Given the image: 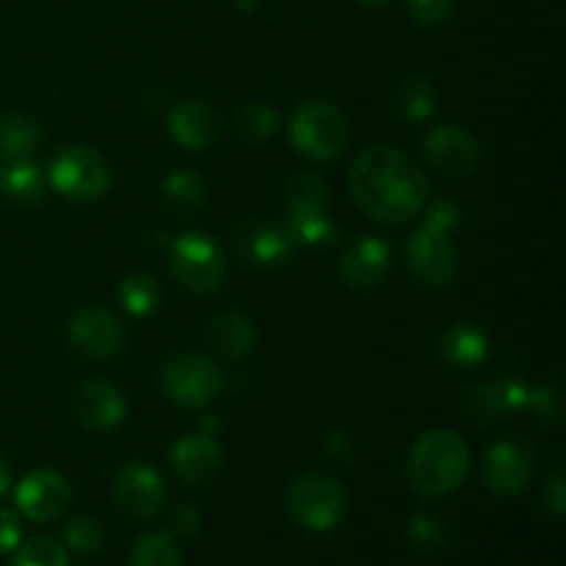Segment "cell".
<instances>
[{"label": "cell", "mask_w": 566, "mask_h": 566, "mask_svg": "<svg viewBox=\"0 0 566 566\" xmlns=\"http://www.w3.org/2000/svg\"><path fill=\"white\" fill-rule=\"evenodd\" d=\"M224 453L216 437L210 434H188L177 440L169 451L171 473L182 481V484H208L216 473H219Z\"/></svg>", "instance_id": "obj_17"}, {"label": "cell", "mask_w": 566, "mask_h": 566, "mask_svg": "<svg viewBox=\"0 0 566 566\" xmlns=\"http://www.w3.org/2000/svg\"><path fill=\"white\" fill-rule=\"evenodd\" d=\"M11 566H70V556L53 536H33L25 545H17Z\"/></svg>", "instance_id": "obj_32"}, {"label": "cell", "mask_w": 566, "mask_h": 566, "mask_svg": "<svg viewBox=\"0 0 566 566\" xmlns=\"http://www.w3.org/2000/svg\"><path fill=\"white\" fill-rule=\"evenodd\" d=\"M254 340V326L247 315L241 313H221L210 321L208 326V346L224 363H241L252 354Z\"/></svg>", "instance_id": "obj_19"}, {"label": "cell", "mask_w": 566, "mask_h": 566, "mask_svg": "<svg viewBox=\"0 0 566 566\" xmlns=\"http://www.w3.org/2000/svg\"><path fill=\"white\" fill-rule=\"evenodd\" d=\"M407 260L412 274L426 287H446L459 269V254L451 241V232L426 224V221L409 235Z\"/></svg>", "instance_id": "obj_9"}, {"label": "cell", "mask_w": 566, "mask_h": 566, "mask_svg": "<svg viewBox=\"0 0 566 566\" xmlns=\"http://www.w3.org/2000/svg\"><path fill=\"white\" fill-rule=\"evenodd\" d=\"M17 509L33 523H53L70 509L72 490L70 481L55 470H31L25 479L17 484L14 492Z\"/></svg>", "instance_id": "obj_11"}, {"label": "cell", "mask_w": 566, "mask_h": 566, "mask_svg": "<svg viewBox=\"0 0 566 566\" xmlns=\"http://www.w3.org/2000/svg\"><path fill=\"white\" fill-rule=\"evenodd\" d=\"M280 127V111L265 103H249L238 111V130L247 142H269Z\"/></svg>", "instance_id": "obj_31"}, {"label": "cell", "mask_w": 566, "mask_h": 566, "mask_svg": "<svg viewBox=\"0 0 566 566\" xmlns=\"http://www.w3.org/2000/svg\"><path fill=\"white\" fill-rule=\"evenodd\" d=\"M114 501L130 520H153L164 509V481L149 464L127 462L114 479Z\"/></svg>", "instance_id": "obj_12"}, {"label": "cell", "mask_w": 566, "mask_h": 566, "mask_svg": "<svg viewBox=\"0 0 566 566\" xmlns=\"http://www.w3.org/2000/svg\"><path fill=\"white\" fill-rule=\"evenodd\" d=\"M160 197H164V208L169 213L188 219V216H197L205 208V182L197 171L177 169L164 180Z\"/></svg>", "instance_id": "obj_21"}, {"label": "cell", "mask_w": 566, "mask_h": 566, "mask_svg": "<svg viewBox=\"0 0 566 566\" xmlns=\"http://www.w3.org/2000/svg\"><path fill=\"white\" fill-rule=\"evenodd\" d=\"M409 539L423 553H440L448 545V523L431 509H420L409 520Z\"/></svg>", "instance_id": "obj_30"}, {"label": "cell", "mask_w": 566, "mask_h": 566, "mask_svg": "<svg viewBox=\"0 0 566 566\" xmlns=\"http://www.w3.org/2000/svg\"><path fill=\"white\" fill-rule=\"evenodd\" d=\"M119 304L136 318L155 313L160 304V285L155 282V276L144 274V271L125 276L119 285Z\"/></svg>", "instance_id": "obj_27"}, {"label": "cell", "mask_w": 566, "mask_h": 566, "mask_svg": "<svg viewBox=\"0 0 566 566\" xmlns=\"http://www.w3.org/2000/svg\"><path fill=\"white\" fill-rule=\"evenodd\" d=\"M470 470L468 442L451 429H431L409 453V484L423 497H446L462 486Z\"/></svg>", "instance_id": "obj_2"}, {"label": "cell", "mask_w": 566, "mask_h": 566, "mask_svg": "<svg viewBox=\"0 0 566 566\" xmlns=\"http://www.w3.org/2000/svg\"><path fill=\"white\" fill-rule=\"evenodd\" d=\"M169 130L186 149H208L221 138V116L202 99H182L169 111Z\"/></svg>", "instance_id": "obj_18"}, {"label": "cell", "mask_w": 566, "mask_h": 566, "mask_svg": "<svg viewBox=\"0 0 566 566\" xmlns=\"http://www.w3.org/2000/svg\"><path fill=\"white\" fill-rule=\"evenodd\" d=\"M9 486H11L9 462H6V457H3V453H0V497H3L6 492H9Z\"/></svg>", "instance_id": "obj_41"}, {"label": "cell", "mask_w": 566, "mask_h": 566, "mask_svg": "<svg viewBox=\"0 0 566 566\" xmlns=\"http://www.w3.org/2000/svg\"><path fill=\"white\" fill-rule=\"evenodd\" d=\"M70 340L86 357L108 359L119 354L122 343H125V324L111 310H81L70 321Z\"/></svg>", "instance_id": "obj_15"}, {"label": "cell", "mask_w": 566, "mask_h": 566, "mask_svg": "<svg viewBox=\"0 0 566 566\" xmlns=\"http://www.w3.org/2000/svg\"><path fill=\"white\" fill-rule=\"evenodd\" d=\"M542 506H545L556 520H562L566 514L564 464H558V468L551 473V479L545 481V490H542Z\"/></svg>", "instance_id": "obj_36"}, {"label": "cell", "mask_w": 566, "mask_h": 566, "mask_svg": "<svg viewBox=\"0 0 566 566\" xmlns=\"http://www.w3.org/2000/svg\"><path fill=\"white\" fill-rule=\"evenodd\" d=\"M531 475H534V446L517 434L495 440L481 459V481L497 497L523 492Z\"/></svg>", "instance_id": "obj_8"}, {"label": "cell", "mask_w": 566, "mask_h": 566, "mask_svg": "<svg viewBox=\"0 0 566 566\" xmlns=\"http://www.w3.org/2000/svg\"><path fill=\"white\" fill-rule=\"evenodd\" d=\"M44 193V175L31 160H14L0 169V197L14 205H36Z\"/></svg>", "instance_id": "obj_22"}, {"label": "cell", "mask_w": 566, "mask_h": 566, "mask_svg": "<svg viewBox=\"0 0 566 566\" xmlns=\"http://www.w3.org/2000/svg\"><path fill=\"white\" fill-rule=\"evenodd\" d=\"M22 539V525L11 509H0V556L11 553Z\"/></svg>", "instance_id": "obj_39"}, {"label": "cell", "mask_w": 566, "mask_h": 566, "mask_svg": "<svg viewBox=\"0 0 566 566\" xmlns=\"http://www.w3.org/2000/svg\"><path fill=\"white\" fill-rule=\"evenodd\" d=\"M235 6L243 11H254L260 6V0H235Z\"/></svg>", "instance_id": "obj_42"}, {"label": "cell", "mask_w": 566, "mask_h": 566, "mask_svg": "<svg viewBox=\"0 0 566 566\" xmlns=\"http://www.w3.org/2000/svg\"><path fill=\"white\" fill-rule=\"evenodd\" d=\"M287 514L307 531H332L348 512V492L326 475H302L287 486Z\"/></svg>", "instance_id": "obj_3"}, {"label": "cell", "mask_w": 566, "mask_h": 566, "mask_svg": "<svg viewBox=\"0 0 566 566\" xmlns=\"http://www.w3.org/2000/svg\"><path fill=\"white\" fill-rule=\"evenodd\" d=\"M525 409H531L545 423H562V396L553 387H536V390H531Z\"/></svg>", "instance_id": "obj_34"}, {"label": "cell", "mask_w": 566, "mask_h": 566, "mask_svg": "<svg viewBox=\"0 0 566 566\" xmlns=\"http://www.w3.org/2000/svg\"><path fill=\"white\" fill-rule=\"evenodd\" d=\"M202 525V517H199V509L191 506V503H177L169 514V531L175 536H193Z\"/></svg>", "instance_id": "obj_38"}, {"label": "cell", "mask_w": 566, "mask_h": 566, "mask_svg": "<svg viewBox=\"0 0 566 566\" xmlns=\"http://www.w3.org/2000/svg\"><path fill=\"white\" fill-rule=\"evenodd\" d=\"M72 415L88 431H111L125 420L127 403L105 379H86L72 392Z\"/></svg>", "instance_id": "obj_14"}, {"label": "cell", "mask_w": 566, "mask_h": 566, "mask_svg": "<svg viewBox=\"0 0 566 566\" xmlns=\"http://www.w3.org/2000/svg\"><path fill=\"white\" fill-rule=\"evenodd\" d=\"M326 453L335 464H348L354 457V442L346 431H335V434L326 440Z\"/></svg>", "instance_id": "obj_40"}, {"label": "cell", "mask_w": 566, "mask_h": 566, "mask_svg": "<svg viewBox=\"0 0 566 566\" xmlns=\"http://www.w3.org/2000/svg\"><path fill=\"white\" fill-rule=\"evenodd\" d=\"M396 111L409 122H426L437 111V88L426 75L403 77L396 92Z\"/></svg>", "instance_id": "obj_25"}, {"label": "cell", "mask_w": 566, "mask_h": 566, "mask_svg": "<svg viewBox=\"0 0 566 566\" xmlns=\"http://www.w3.org/2000/svg\"><path fill=\"white\" fill-rule=\"evenodd\" d=\"M130 566H182V553L169 534H149L133 547Z\"/></svg>", "instance_id": "obj_28"}, {"label": "cell", "mask_w": 566, "mask_h": 566, "mask_svg": "<svg viewBox=\"0 0 566 566\" xmlns=\"http://www.w3.org/2000/svg\"><path fill=\"white\" fill-rule=\"evenodd\" d=\"M285 227L293 241L307 243V247H324V243L337 241V224L326 213V208L291 210Z\"/></svg>", "instance_id": "obj_24"}, {"label": "cell", "mask_w": 566, "mask_h": 566, "mask_svg": "<svg viewBox=\"0 0 566 566\" xmlns=\"http://www.w3.org/2000/svg\"><path fill=\"white\" fill-rule=\"evenodd\" d=\"M291 142L304 158L335 160L348 147V122L324 99L302 105L291 122Z\"/></svg>", "instance_id": "obj_6"}, {"label": "cell", "mask_w": 566, "mask_h": 566, "mask_svg": "<svg viewBox=\"0 0 566 566\" xmlns=\"http://www.w3.org/2000/svg\"><path fill=\"white\" fill-rule=\"evenodd\" d=\"M426 224H434L440 227V230L451 232L457 230L459 221H462V210H459V205L453 202L451 197H437L434 202L429 205V210H426Z\"/></svg>", "instance_id": "obj_37"}, {"label": "cell", "mask_w": 566, "mask_h": 566, "mask_svg": "<svg viewBox=\"0 0 566 566\" xmlns=\"http://www.w3.org/2000/svg\"><path fill=\"white\" fill-rule=\"evenodd\" d=\"M164 390L175 403L186 409H202L213 401L224 387L219 368L202 354H175L164 365Z\"/></svg>", "instance_id": "obj_7"}, {"label": "cell", "mask_w": 566, "mask_h": 566, "mask_svg": "<svg viewBox=\"0 0 566 566\" xmlns=\"http://www.w3.org/2000/svg\"><path fill=\"white\" fill-rule=\"evenodd\" d=\"M39 147V127L31 116L6 114L0 116V160L14 164L28 160Z\"/></svg>", "instance_id": "obj_23"}, {"label": "cell", "mask_w": 566, "mask_h": 566, "mask_svg": "<svg viewBox=\"0 0 566 566\" xmlns=\"http://www.w3.org/2000/svg\"><path fill=\"white\" fill-rule=\"evenodd\" d=\"M232 247H235L241 263L254 265V269H276V265H285L291 260L296 241L285 224L254 219L235 227Z\"/></svg>", "instance_id": "obj_10"}, {"label": "cell", "mask_w": 566, "mask_h": 566, "mask_svg": "<svg viewBox=\"0 0 566 566\" xmlns=\"http://www.w3.org/2000/svg\"><path fill=\"white\" fill-rule=\"evenodd\" d=\"M285 202L291 210L326 208V182L315 171H296L285 182Z\"/></svg>", "instance_id": "obj_29"}, {"label": "cell", "mask_w": 566, "mask_h": 566, "mask_svg": "<svg viewBox=\"0 0 566 566\" xmlns=\"http://www.w3.org/2000/svg\"><path fill=\"white\" fill-rule=\"evenodd\" d=\"M462 412L473 423H492L501 415H506V401H503L501 381H484V385H473L464 390L462 396Z\"/></svg>", "instance_id": "obj_26"}, {"label": "cell", "mask_w": 566, "mask_h": 566, "mask_svg": "<svg viewBox=\"0 0 566 566\" xmlns=\"http://www.w3.org/2000/svg\"><path fill=\"white\" fill-rule=\"evenodd\" d=\"M359 3H365V6H381V3H387V0H359Z\"/></svg>", "instance_id": "obj_43"}, {"label": "cell", "mask_w": 566, "mask_h": 566, "mask_svg": "<svg viewBox=\"0 0 566 566\" xmlns=\"http://www.w3.org/2000/svg\"><path fill=\"white\" fill-rule=\"evenodd\" d=\"M64 542L66 547H72L75 553H97L105 545V528L97 517L92 514H77L66 523L64 528Z\"/></svg>", "instance_id": "obj_33"}, {"label": "cell", "mask_w": 566, "mask_h": 566, "mask_svg": "<svg viewBox=\"0 0 566 566\" xmlns=\"http://www.w3.org/2000/svg\"><path fill=\"white\" fill-rule=\"evenodd\" d=\"M352 197L370 219L401 224L429 202L423 169L396 147H370L354 158L348 171Z\"/></svg>", "instance_id": "obj_1"}, {"label": "cell", "mask_w": 566, "mask_h": 566, "mask_svg": "<svg viewBox=\"0 0 566 566\" xmlns=\"http://www.w3.org/2000/svg\"><path fill=\"white\" fill-rule=\"evenodd\" d=\"M457 0H409V14L420 22V25H442L451 20Z\"/></svg>", "instance_id": "obj_35"}, {"label": "cell", "mask_w": 566, "mask_h": 566, "mask_svg": "<svg viewBox=\"0 0 566 566\" xmlns=\"http://www.w3.org/2000/svg\"><path fill=\"white\" fill-rule=\"evenodd\" d=\"M392 269V249L390 243L376 235H365L346 249L340 260V280L343 285L354 291H374L385 282Z\"/></svg>", "instance_id": "obj_16"}, {"label": "cell", "mask_w": 566, "mask_h": 566, "mask_svg": "<svg viewBox=\"0 0 566 566\" xmlns=\"http://www.w3.org/2000/svg\"><path fill=\"white\" fill-rule=\"evenodd\" d=\"M440 352L448 365L470 370L475 368V365L484 363L486 354H490V340H486V335L479 329V326L462 321V324L448 326L446 335H442Z\"/></svg>", "instance_id": "obj_20"}, {"label": "cell", "mask_w": 566, "mask_h": 566, "mask_svg": "<svg viewBox=\"0 0 566 566\" xmlns=\"http://www.w3.org/2000/svg\"><path fill=\"white\" fill-rule=\"evenodd\" d=\"M169 263L175 280L197 296L219 291L227 274L224 252L205 232H182L180 238H175L169 249Z\"/></svg>", "instance_id": "obj_4"}, {"label": "cell", "mask_w": 566, "mask_h": 566, "mask_svg": "<svg viewBox=\"0 0 566 566\" xmlns=\"http://www.w3.org/2000/svg\"><path fill=\"white\" fill-rule=\"evenodd\" d=\"M48 177L50 186L72 202H94L111 186V171L103 155L81 144L59 149L50 160Z\"/></svg>", "instance_id": "obj_5"}, {"label": "cell", "mask_w": 566, "mask_h": 566, "mask_svg": "<svg viewBox=\"0 0 566 566\" xmlns=\"http://www.w3.org/2000/svg\"><path fill=\"white\" fill-rule=\"evenodd\" d=\"M426 164L446 177H468L479 166V142L459 125H440L423 138Z\"/></svg>", "instance_id": "obj_13"}]
</instances>
